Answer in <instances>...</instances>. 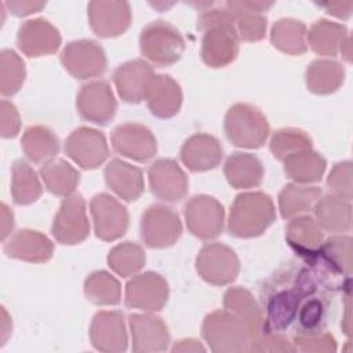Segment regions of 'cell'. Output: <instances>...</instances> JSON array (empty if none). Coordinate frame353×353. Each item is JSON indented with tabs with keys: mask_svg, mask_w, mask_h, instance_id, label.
Masks as SVG:
<instances>
[{
	"mask_svg": "<svg viewBox=\"0 0 353 353\" xmlns=\"http://www.w3.org/2000/svg\"><path fill=\"white\" fill-rule=\"evenodd\" d=\"M197 29L204 32L201 40V59L210 68H225L239 54V36L232 12L221 7L203 8L197 18Z\"/></svg>",
	"mask_w": 353,
	"mask_h": 353,
	"instance_id": "1",
	"label": "cell"
},
{
	"mask_svg": "<svg viewBox=\"0 0 353 353\" xmlns=\"http://www.w3.org/2000/svg\"><path fill=\"white\" fill-rule=\"evenodd\" d=\"M109 268L121 277L137 274L146 262L143 248L132 241H124L114 245L108 254Z\"/></svg>",
	"mask_w": 353,
	"mask_h": 353,
	"instance_id": "42",
	"label": "cell"
},
{
	"mask_svg": "<svg viewBox=\"0 0 353 353\" xmlns=\"http://www.w3.org/2000/svg\"><path fill=\"white\" fill-rule=\"evenodd\" d=\"M0 117H1V137L3 138H14L19 132L21 119L19 113L14 103L3 99L0 105Z\"/></svg>",
	"mask_w": 353,
	"mask_h": 353,
	"instance_id": "49",
	"label": "cell"
},
{
	"mask_svg": "<svg viewBox=\"0 0 353 353\" xmlns=\"http://www.w3.org/2000/svg\"><path fill=\"white\" fill-rule=\"evenodd\" d=\"M21 146L25 156L36 163H48L59 152V139L48 127L30 125L25 130Z\"/></svg>",
	"mask_w": 353,
	"mask_h": 353,
	"instance_id": "35",
	"label": "cell"
},
{
	"mask_svg": "<svg viewBox=\"0 0 353 353\" xmlns=\"http://www.w3.org/2000/svg\"><path fill=\"white\" fill-rule=\"evenodd\" d=\"M153 76V68L146 61L132 59L116 68L113 83L124 102L139 103L145 99Z\"/></svg>",
	"mask_w": 353,
	"mask_h": 353,
	"instance_id": "24",
	"label": "cell"
},
{
	"mask_svg": "<svg viewBox=\"0 0 353 353\" xmlns=\"http://www.w3.org/2000/svg\"><path fill=\"white\" fill-rule=\"evenodd\" d=\"M26 77L25 62L14 50L0 52V92L3 97L17 94Z\"/></svg>",
	"mask_w": 353,
	"mask_h": 353,
	"instance_id": "43",
	"label": "cell"
},
{
	"mask_svg": "<svg viewBox=\"0 0 353 353\" xmlns=\"http://www.w3.org/2000/svg\"><path fill=\"white\" fill-rule=\"evenodd\" d=\"M139 48L142 55L152 63L164 68L181 59L185 51V40L175 26L157 19L142 29Z\"/></svg>",
	"mask_w": 353,
	"mask_h": 353,
	"instance_id": "6",
	"label": "cell"
},
{
	"mask_svg": "<svg viewBox=\"0 0 353 353\" xmlns=\"http://www.w3.org/2000/svg\"><path fill=\"white\" fill-rule=\"evenodd\" d=\"M295 347L285 336L276 332H261L250 342L248 352H294Z\"/></svg>",
	"mask_w": 353,
	"mask_h": 353,
	"instance_id": "48",
	"label": "cell"
},
{
	"mask_svg": "<svg viewBox=\"0 0 353 353\" xmlns=\"http://www.w3.org/2000/svg\"><path fill=\"white\" fill-rule=\"evenodd\" d=\"M141 237L149 248H167L174 245L182 234L179 215L170 207L153 204L141 218Z\"/></svg>",
	"mask_w": 353,
	"mask_h": 353,
	"instance_id": "9",
	"label": "cell"
},
{
	"mask_svg": "<svg viewBox=\"0 0 353 353\" xmlns=\"http://www.w3.org/2000/svg\"><path fill=\"white\" fill-rule=\"evenodd\" d=\"M276 221V208L269 194L244 192L236 196L228 219V232L239 239H252L265 233Z\"/></svg>",
	"mask_w": 353,
	"mask_h": 353,
	"instance_id": "2",
	"label": "cell"
},
{
	"mask_svg": "<svg viewBox=\"0 0 353 353\" xmlns=\"http://www.w3.org/2000/svg\"><path fill=\"white\" fill-rule=\"evenodd\" d=\"M10 258L30 263H43L54 254L52 241L43 233L32 229H21L14 233L3 247Z\"/></svg>",
	"mask_w": 353,
	"mask_h": 353,
	"instance_id": "26",
	"label": "cell"
},
{
	"mask_svg": "<svg viewBox=\"0 0 353 353\" xmlns=\"http://www.w3.org/2000/svg\"><path fill=\"white\" fill-rule=\"evenodd\" d=\"M306 262L314 268L316 274L325 285L342 287V277H349L352 273V237L327 239Z\"/></svg>",
	"mask_w": 353,
	"mask_h": 353,
	"instance_id": "7",
	"label": "cell"
},
{
	"mask_svg": "<svg viewBox=\"0 0 353 353\" xmlns=\"http://www.w3.org/2000/svg\"><path fill=\"white\" fill-rule=\"evenodd\" d=\"M4 6L14 15L26 17L41 11L46 7V1H7Z\"/></svg>",
	"mask_w": 353,
	"mask_h": 353,
	"instance_id": "50",
	"label": "cell"
},
{
	"mask_svg": "<svg viewBox=\"0 0 353 353\" xmlns=\"http://www.w3.org/2000/svg\"><path fill=\"white\" fill-rule=\"evenodd\" d=\"M150 192L163 201L175 203L188 194L189 179L172 159H159L148 170Z\"/></svg>",
	"mask_w": 353,
	"mask_h": 353,
	"instance_id": "18",
	"label": "cell"
},
{
	"mask_svg": "<svg viewBox=\"0 0 353 353\" xmlns=\"http://www.w3.org/2000/svg\"><path fill=\"white\" fill-rule=\"evenodd\" d=\"M1 312H3V325H1V334H3V339L1 341H3V343L1 345H4L6 339H7V334H10V330L6 328V323L8 321V314H7L4 307H1Z\"/></svg>",
	"mask_w": 353,
	"mask_h": 353,
	"instance_id": "55",
	"label": "cell"
},
{
	"mask_svg": "<svg viewBox=\"0 0 353 353\" xmlns=\"http://www.w3.org/2000/svg\"><path fill=\"white\" fill-rule=\"evenodd\" d=\"M110 142L116 153L138 163L150 160L157 152L153 132L139 123L119 124L112 131Z\"/></svg>",
	"mask_w": 353,
	"mask_h": 353,
	"instance_id": "17",
	"label": "cell"
},
{
	"mask_svg": "<svg viewBox=\"0 0 353 353\" xmlns=\"http://www.w3.org/2000/svg\"><path fill=\"white\" fill-rule=\"evenodd\" d=\"M76 108L81 119L98 125H106L116 114L117 102L106 81L94 80L80 88Z\"/></svg>",
	"mask_w": 353,
	"mask_h": 353,
	"instance_id": "16",
	"label": "cell"
},
{
	"mask_svg": "<svg viewBox=\"0 0 353 353\" xmlns=\"http://www.w3.org/2000/svg\"><path fill=\"white\" fill-rule=\"evenodd\" d=\"M295 350L305 353H334L336 352L335 338L323 331H298L294 335Z\"/></svg>",
	"mask_w": 353,
	"mask_h": 353,
	"instance_id": "45",
	"label": "cell"
},
{
	"mask_svg": "<svg viewBox=\"0 0 353 353\" xmlns=\"http://www.w3.org/2000/svg\"><path fill=\"white\" fill-rule=\"evenodd\" d=\"M223 307L239 319L251 339L263 331V314L254 295L244 287H230L223 294Z\"/></svg>",
	"mask_w": 353,
	"mask_h": 353,
	"instance_id": "29",
	"label": "cell"
},
{
	"mask_svg": "<svg viewBox=\"0 0 353 353\" xmlns=\"http://www.w3.org/2000/svg\"><path fill=\"white\" fill-rule=\"evenodd\" d=\"M51 233L63 245H74L84 241L90 234V222L85 210V200L81 194L73 193L65 197L54 216Z\"/></svg>",
	"mask_w": 353,
	"mask_h": 353,
	"instance_id": "12",
	"label": "cell"
},
{
	"mask_svg": "<svg viewBox=\"0 0 353 353\" xmlns=\"http://www.w3.org/2000/svg\"><path fill=\"white\" fill-rule=\"evenodd\" d=\"M90 211L95 236L103 241H114L125 234L130 225L127 208L108 193H98L91 199Z\"/></svg>",
	"mask_w": 353,
	"mask_h": 353,
	"instance_id": "13",
	"label": "cell"
},
{
	"mask_svg": "<svg viewBox=\"0 0 353 353\" xmlns=\"http://www.w3.org/2000/svg\"><path fill=\"white\" fill-rule=\"evenodd\" d=\"M307 29L302 21L281 18L272 26L270 41L274 48L287 55H302L307 50Z\"/></svg>",
	"mask_w": 353,
	"mask_h": 353,
	"instance_id": "37",
	"label": "cell"
},
{
	"mask_svg": "<svg viewBox=\"0 0 353 353\" xmlns=\"http://www.w3.org/2000/svg\"><path fill=\"white\" fill-rule=\"evenodd\" d=\"M327 305L321 298L309 295L298 309L299 331H317L325 316Z\"/></svg>",
	"mask_w": 353,
	"mask_h": 353,
	"instance_id": "46",
	"label": "cell"
},
{
	"mask_svg": "<svg viewBox=\"0 0 353 353\" xmlns=\"http://www.w3.org/2000/svg\"><path fill=\"white\" fill-rule=\"evenodd\" d=\"M223 6L232 12L234 28L239 40L243 41H259L266 34L268 18L265 11H268L273 3L268 1H226Z\"/></svg>",
	"mask_w": 353,
	"mask_h": 353,
	"instance_id": "23",
	"label": "cell"
},
{
	"mask_svg": "<svg viewBox=\"0 0 353 353\" xmlns=\"http://www.w3.org/2000/svg\"><path fill=\"white\" fill-rule=\"evenodd\" d=\"M223 172L229 185L234 189H251L261 185L263 179V165L251 153L236 152L225 161Z\"/></svg>",
	"mask_w": 353,
	"mask_h": 353,
	"instance_id": "32",
	"label": "cell"
},
{
	"mask_svg": "<svg viewBox=\"0 0 353 353\" xmlns=\"http://www.w3.org/2000/svg\"><path fill=\"white\" fill-rule=\"evenodd\" d=\"M223 157L219 141L210 134H194L181 148V160L192 172H204L215 168Z\"/></svg>",
	"mask_w": 353,
	"mask_h": 353,
	"instance_id": "25",
	"label": "cell"
},
{
	"mask_svg": "<svg viewBox=\"0 0 353 353\" xmlns=\"http://www.w3.org/2000/svg\"><path fill=\"white\" fill-rule=\"evenodd\" d=\"M269 148L273 156L283 161L296 152L312 149V138L299 128H281L272 135Z\"/></svg>",
	"mask_w": 353,
	"mask_h": 353,
	"instance_id": "44",
	"label": "cell"
},
{
	"mask_svg": "<svg viewBox=\"0 0 353 353\" xmlns=\"http://www.w3.org/2000/svg\"><path fill=\"white\" fill-rule=\"evenodd\" d=\"M14 228V214L7 207V204H1V240L4 241L6 237L11 233Z\"/></svg>",
	"mask_w": 353,
	"mask_h": 353,
	"instance_id": "52",
	"label": "cell"
},
{
	"mask_svg": "<svg viewBox=\"0 0 353 353\" xmlns=\"http://www.w3.org/2000/svg\"><path fill=\"white\" fill-rule=\"evenodd\" d=\"M59 30L44 18L28 19L23 22L17 34L18 48L29 58L51 55L61 47Z\"/></svg>",
	"mask_w": 353,
	"mask_h": 353,
	"instance_id": "19",
	"label": "cell"
},
{
	"mask_svg": "<svg viewBox=\"0 0 353 353\" xmlns=\"http://www.w3.org/2000/svg\"><path fill=\"white\" fill-rule=\"evenodd\" d=\"M171 350H172V352H204L205 349H204V346H203L199 341L189 338V339H181V341H178V342L172 346Z\"/></svg>",
	"mask_w": 353,
	"mask_h": 353,
	"instance_id": "53",
	"label": "cell"
},
{
	"mask_svg": "<svg viewBox=\"0 0 353 353\" xmlns=\"http://www.w3.org/2000/svg\"><path fill=\"white\" fill-rule=\"evenodd\" d=\"M103 175L110 190L125 201H135L145 192L142 170L120 159L110 160Z\"/></svg>",
	"mask_w": 353,
	"mask_h": 353,
	"instance_id": "28",
	"label": "cell"
},
{
	"mask_svg": "<svg viewBox=\"0 0 353 353\" xmlns=\"http://www.w3.org/2000/svg\"><path fill=\"white\" fill-rule=\"evenodd\" d=\"M61 62L68 73L79 80L102 76L108 66L102 46L87 39L68 43L61 52Z\"/></svg>",
	"mask_w": 353,
	"mask_h": 353,
	"instance_id": "11",
	"label": "cell"
},
{
	"mask_svg": "<svg viewBox=\"0 0 353 353\" xmlns=\"http://www.w3.org/2000/svg\"><path fill=\"white\" fill-rule=\"evenodd\" d=\"M323 8H325V11L336 18H342V19H347L352 14V7L353 3L352 1H346V3H321L320 4Z\"/></svg>",
	"mask_w": 353,
	"mask_h": 353,
	"instance_id": "51",
	"label": "cell"
},
{
	"mask_svg": "<svg viewBox=\"0 0 353 353\" xmlns=\"http://www.w3.org/2000/svg\"><path fill=\"white\" fill-rule=\"evenodd\" d=\"M43 193L36 171L25 160L14 161L11 167V196L15 204L28 205L39 200Z\"/></svg>",
	"mask_w": 353,
	"mask_h": 353,
	"instance_id": "40",
	"label": "cell"
},
{
	"mask_svg": "<svg viewBox=\"0 0 353 353\" xmlns=\"http://www.w3.org/2000/svg\"><path fill=\"white\" fill-rule=\"evenodd\" d=\"M92 346L105 353H121L127 350L128 336L124 314L117 310L98 312L90 325Z\"/></svg>",
	"mask_w": 353,
	"mask_h": 353,
	"instance_id": "20",
	"label": "cell"
},
{
	"mask_svg": "<svg viewBox=\"0 0 353 353\" xmlns=\"http://www.w3.org/2000/svg\"><path fill=\"white\" fill-rule=\"evenodd\" d=\"M201 335L215 353H241L250 350L251 336L248 331L226 309L215 310L204 317Z\"/></svg>",
	"mask_w": 353,
	"mask_h": 353,
	"instance_id": "5",
	"label": "cell"
},
{
	"mask_svg": "<svg viewBox=\"0 0 353 353\" xmlns=\"http://www.w3.org/2000/svg\"><path fill=\"white\" fill-rule=\"evenodd\" d=\"M347 36L345 25L321 18L310 26L306 34V41L317 55L335 57Z\"/></svg>",
	"mask_w": 353,
	"mask_h": 353,
	"instance_id": "34",
	"label": "cell"
},
{
	"mask_svg": "<svg viewBox=\"0 0 353 353\" xmlns=\"http://www.w3.org/2000/svg\"><path fill=\"white\" fill-rule=\"evenodd\" d=\"M40 176L46 189L59 197L72 196L80 182V172L62 159L46 163L40 168Z\"/></svg>",
	"mask_w": 353,
	"mask_h": 353,
	"instance_id": "39",
	"label": "cell"
},
{
	"mask_svg": "<svg viewBox=\"0 0 353 353\" xmlns=\"http://www.w3.org/2000/svg\"><path fill=\"white\" fill-rule=\"evenodd\" d=\"M84 295L94 305L114 306L121 299V285L110 273L98 270L85 279Z\"/></svg>",
	"mask_w": 353,
	"mask_h": 353,
	"instance_id": "41",
	"label": "cell"
},
{
	"mask_svg": "<svg viewBox=\"0 0 353 353\" xmlns=\"http://www.w3.org/2000/svg\"><path fill=\"white\" fill-rule=\"evenodd\" d=\"M196 270L204 281L212 285H228L237 279L240 261L229 245L208 243L197 254Z\"/></svg>",
	"mask_w": 353,
	"mask_h": 353,
	"instance_id": "8",
	"label": "cell"
},
{
	"mask_svg": "<svg viewBox=\"0 0 353 353\" xmlns=\"http://www.w3.org/2000/svg\"><path fill=\"white\" fill-rule=\"evenodd\" d=\"M288 245L305 261L309 259L323 243V229L310 215L291 218L285 229Z\"/></svg>",
	"mask_w": 353,
	"mask_h": 353,
	"instance_id": "31",
	"label": "cell"
},
{
	"mask_svg": "<svg viewBox=\"0 0 353 353\" xmlns=\"http://www.w3.org/2000/svg\"><path fill=\"white\" fill-rule=\"evenodd\" d=\"M145 99L154 117L171 119L179 112L183 95L179 84L171 76L154 74Z\"/></svg>",
	"mask_w": 353,
	"mask_h": 353,
	"instance_id": "27",
	"label": "cell"
},
{
	"mask_svg": "<svg viewBox=\"0 0 353 353\" xmlns=\"http://www.w3.org/2000/svg\"><path fill=\"white\" fill-rule=\"evenodd\" d=\"M316 222L330 233H345L352 228V204L336 194L320 196L313 207Z\"/></svg>",
	"mask_w": 353,
	"mask_h": 353,
	"instance_id": "30",
	"label": "cell"
},
{
	"mask_svg": "<svg viewBox=\"0 0 353 353\" xmlns=\"http://www.w3.org/2000/svg\"><path fill=\"white\" fill-rule=\"evenodd\" d=\"M228 139L239 148L258 149L265 145L270 127L265 114L250 103H234L225 116L223 123Z\"/></svg>",
	"mask_w": 353,
	"mask_h": 353,
	"instance_id": "4",
	"label": "cell"
},
{
	"mask_svg": "<svg viewBox=\"0 0 353 353\" xmlns=\"http://www.w3.org/2000/svg\"><path fill=\"white\" fill-rule=\"evenodd\" d=\"M188 230L201 240H212L223 230L225 210L222 204L211 196H193L183 208Z\"/></svg>",
	"mask_w": 353,
	"mask_h": 353,
	"instance_id": "10",
	"label": "cell"
},
{
	"mask_svg": "<svg viewBox=\"0 0 353 353\" xmlns=\"http://www.w3.org/2000/svg\"><path fill=\"white\" fill-rule=\"evenodd\" d=\"M327 185L332 194L352 200V163H336L328 175Z\"/></svg>",
	"mask_w": 353,
	"mask_h": 353,
	"instance_id": "47",
	"label": "cell"
},
{
	"mask_svg": "<svg viewBox=\"0 0 353 353\" xmlns=\"http://www.w3.org/2000/svg\"><path fill=\"white\" fill-rule=\"evenodd\" d=\"M283 161L285 175L296 183H316L327 168L325 159L312 149L296 152Z\"/></svg>",
	"mask_w": 353,
	"mask_h": 353,
	"instance_id": "36",
	"label": "cell"
},
{
	"mask_svg": "<svg viewBox=\"0 0 353 353\" xmlns=\"http://www.w3.org/2000/svg\"><path fill=\"white\" fill-rule=\"evenodd\" d=\"M352 40H350V36H347L345 40H343V43L341 44V48H339V51H341V54H342V58L345 59V61H347V62H350L352 61Z\"/></svg>",
	"mask_w": 353,
	"mask_h": 353,
	"instance_id": "54",
	"label": "cell"
},
{
	"mask_svg": "<svg viewBox=\"0 0 353 353\" xmlns=\"http://www.w3.org/2000/svg\"><path fill=\"white\" fill-rule=\"evenodd\" d=\"M128 323L134 352L154 353L168 347L170 332L161 317L152 313L131 314Z\"/></svg>",
	"mask_w": 353,
	"mask_h": 353,
	"instance_id": "22",
	"label": "cell"
},
{
	"mask_svg": "<svg viewBox=\"0 0 353 353\" xmlns=\"http://www.w3.org/2000/svg\"><path fill=\"white\" fill-rule=\"evenodd\" d=\"M65 153L84 170L98 168L109 157L105 135L90 127H79L65 142Z\"/></svg>",
	"mask_w": 353,
	"mask_h": 353,
	"instance_id": "14",
	"label": "cell"
},
{
	"mask_svg": "<svg viewBox=\"0 0 353 353\" xmlns=\"http://www.w3.org/2000/svg\"><path fill=\"white\" fill-rule=\"evenodd\" d=\"M131 7L127 1L97 0L88 3V21L92 32L103 39L123 34L131 23Z\"/></svg>",
	"mask_w": 353,
	"mask_h": 353,
	"instance_id": "21",
	"label": "cell"
},
{
	"mask_svg": "<svg viewBox=\"0 0 353 353\" xmlns=\"http://www.w3.org/2000/svg\"><path fill=\"white\" fill-rule=\"evenodd\" d=\"M314 291L316 283L312 274L302 269L298 272L291 287L276 290L274 294L268 295L263 331L277 332L285 330L296 319L298 309L303 299L314 294Z\"/></svg>",
	"mask_w": 353,
	"mask_h": 353,
	"instance_id": "3",
	"label": "cell"
},
{
	"mask_svg": "<svg viewBox=\"0 0 353 353\" xmlns=\"http://www.w3.org/2000/svg\"><path fill=\"white\" fill-rule=\"evenodd\" d=\"M170 288L163 276L145 272L134 276L125 284V305L131 309L159 312L168 301Z\"/></svg>",
	"mask_w": 353,
	"mask_h": 353,
	"instance_id": "15",
	"label": "cell"
},
{
	"mask_svg": "<svg viewBox=\"0 0 353 353\" xmlns=\"http://www.w3.org/2000/svg\"><path fill=\"white\" fill-rule=\"evenodd\" d=\"M306 87L317 95H328L341 88L345 81V68L331 59L313 61L305 73Z\"/></svg>",
	"mask_w": 353,
	"mask_h": 353,
	"instance_id": "33",
	"label": "cell"
},
{
	"mask_svg": "<svg viewBox=\"0 0 353 353\" xmlns=\"http://www.w3.org/2000/svg\"><path fill=\"white\" fill-rule=\"evenodd\" d=\"M321 196V189L317 186L288 183L279 194V210L284 219L306 214L313 210L316 201Z\"/></svg>",
	"mask_w": 353,
	"mask_h": 353,
	"instance_id": "38",
	"label": "cell"
}]
</instances>
